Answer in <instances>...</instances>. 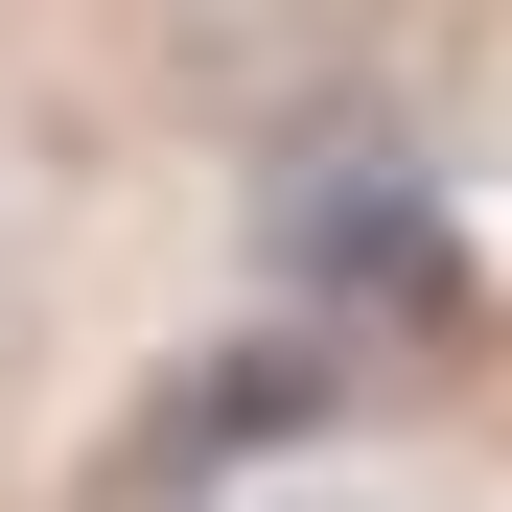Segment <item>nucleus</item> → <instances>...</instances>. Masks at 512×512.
<instances>
[{"mask_svg":"<svg viewBox=\"0 0 512 512\" xmlns=\"http://www.w3.org/2000/svg\"><path fill=\"white\" fill-rule=\"evenodd\" d=\"M280 256H303V280H373V303H419V280H443V233H419V187H396L373 140H326L303 187H280Z\"/></svg>","mask_w":512,"mask_h":512,"instance_id":"nucleus-1","label":"nucleus"}]
</instances>
